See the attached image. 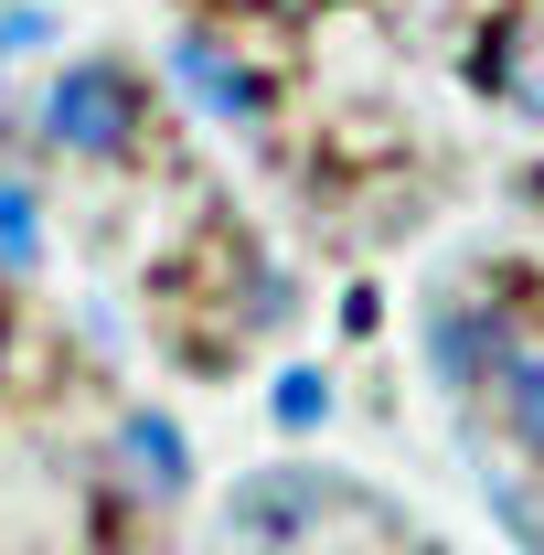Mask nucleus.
I'll use <instances>...</instances> for the list:
<instances>
[{"instance_id": "nucleus-1", "label": "nucleus", "mask_w": 544, "mask_h": 555, "mask_svg": "<svg viewBox=\"0 0 544 555\" xmlns=\"http://www.w3.org/2000/svg\"><path fill=\"white\" fill-rule=\"evenodd\" d=\"M43 139L65 150V160H118L139 139V75L107 65V54H86V65H65L54 86H43Z\"/></svg>"}, {"instance_id": "nucleus-2", "label": "nucleus", "mask_w": 544, "mask_h": 555, "mask_svg": "<svg viewBox=\"0 0 544 555\" xmlns=\"http://www.w3.org/2000/svg\"><path fill=\"white\" fill-rule=\"evenodd\" d=\"M513 352L523 343H513V321H502L491 299H438V310H427V363H438L449 385H491Z\"/></svg>"}, {"instance_id": "nucleus-3", "label": "nucleus", "mask_w": 544, "mask_h": 555, "mask_svg": "<svg viewBox=\"0 0 544 555\" xmlns=\"http://www.w3.org/2000/svg\"><path fill=\"white\" fill-rule=\"evenodd\" d=\"M171 86H182L204 118H224V129H257V118H268V86L246 75V54H224L213 33H182V43H171Z\"/></svg>"}, {"instance_id": "nucleus-4", "label": "nucleus", "mask_w": 544, "mask_h": 555, "mask_svg": "<svg viewBox=\"0 0 544 555\" xmlns=\"http://www.w3.org/2000/svg\"><path fill=\"white\" fill-rule=\"evenodd\" d=\"M332 502V481H299V470H268V481H246L235 491V534H310V513Z\"/></svg>"}, {"instance_id": "nucleus-5", "label": "nucleus", "mask_w": 544, "mask_h": 555, "mask_svg": "<svg viewBox=\"0 0 544 555\" xmlns=\"http://www.w3.org/2000/svg\"><path fill=\"white\" fill-rule=\"evenodd\" d=\"M491 86H502V107L544 118V22H513V33L491 43Z\"/></svg>"}, {"instance_id": "nucleus-6", "label": "nucleus", "mask_w": 544, "mask_h": 555, "mask_svg": "<svg viewBox=\"0 0 544 555\" xmlns=\"http://www.w3.org/2000/svg\"><path fill=\"white\" fill-rule=\"evenodd\" d=\"M118 449H129V470H139V491H150V502H171V491H182V427H171V416L139 406Z\"/></svg>"}, {"instance_id": "nucleus-7", "label": "nucleus", "mask_w": 544, "mask_h": 555, "mask_svg": "<svg viewBox=\"0 0 544 555\" xmlns=\"http://www.w3.org/2000/svg\"><path fill=\"white\" fill-rule=\"evenodd\" d=\"M491 385H502V427H513V449H534V460H544V352H513Z\"/></svg>"}, {"instance_id": "nucleus-8", "label": "nucleus", "mask_w": 544, "mask_h": 555, "mask_svg": "<svg viewBox=\"0 0 544 555\" xmlns=\"http://www.w3.org/2000/svg\"><path fill=\"white\" fill-rule=\"evenodd\" d=\"M0 257L33 268V193H22V182H0Z\"/></svg>"}, {"instance_id": "nucleus-9", "label": "nucleus", "mask_w": 544, "mask_h": 555, "mask_svg": "<svg viewBox=\"0 0 544 555\" xmlns=\"http://www.w3.org/2000/svg\"><path fill=\"white\" fill-rule=\"evenodd\" d=\"M321 406H332L321 374H288V385H277V416H288V427H321Z\"/></svg>"}, {"instance_id": "nucleus-10", "label": "nucleus", "mask_w": 544, "mask_h": 555, "mask_svg": "<svg viewBox=\"0 0 544 555\" xmlns=\"http://www.w3.org/2000/svg\"><path fill=\"white\" fill-rule=\"evenodd\" d=\"M235 11H310V0H235Z\"/></svg>"}, {"instance_id": "nucleus-11", "label": "nucleus", "mask_w": 544, "mask_h": 555, "mask_svg": "<svg viewBox=\"0 0 544 555\" xmlns=\"http://www.w3.org/2000/svg\"><path fill=\"white\" fill-rule=\"evenodd\" d=\"M0 363H11V343H0Z\"/></svg>"}]
</instances>
